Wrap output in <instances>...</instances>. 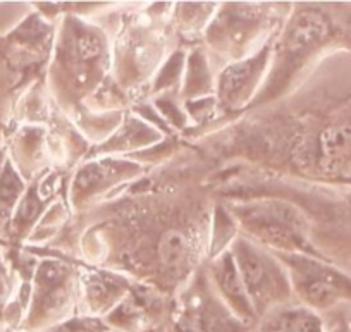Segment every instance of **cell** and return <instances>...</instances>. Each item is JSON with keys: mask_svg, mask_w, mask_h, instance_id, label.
Segmentation results:
<instances>
[{"mask_svg": "<svg viewBox=\"0 0 351 332\" xmlns=\"http://www.w3.org/2000/svg\"><path fill=\"white\" fill-rule=\"evenodd\" d=\"M74 50H76V56L81 57L83 62L99 60L104 54L102 36L95 32H90V29L77 33L76 40H74Z\"/></svg>", "mask_w": 351, "mask_h": 332, "instance_id": "10", "label": "cell"}, {"mask_svg": "<svg viewBox=\"0 0 351 332\" xmlns=\"http://www.w3.org/2000/svg\"><path fill=\"white\" fill-rule=\"evenodd\" d=\"M320 164L326 171H336L351 157V124L329 126L320 133Z\"/></svg>", "mask_w": 351, "mask_h": 332, "instance_id": "6", "label": "cell"}, {"mask_svg": "<svg viewBox=\"0 0 351 332\" xmlns=\"http://www.w3.org/2000/svg\"><path fill=\"white\" fill-rule=\"evenodd\" d=\"M158 259L169 269H180L190 260L191 255V243L183 231H171L164 233L158 241Z\"/></svg>", "mask_w": 351, "mask_h": 332, "instance_id": "8", "label": "cell"}, {"mask_svg": "<svg viewBox=\"0 0 351 332\" xmlns=\"http://www.w3.org/2000/svg\"><path fill=\"white\" fill-rule=\"evenodd\" d=\"M215 277H217L219 287L222 289V293L229 298V301L236 308H241L243 311H248L252 308V301L246 294L245 284H243L241 276H239L238 265H236L232 253H226L215 263Z\"/></svg>", "mask_w": 351, "mask_h": 332, "instance_id": "7", "label": "cell"}, {"mask_svg": "<svg viewBox=\"0 0 351 332\" xmlns=\"http://www.w3.org/2000/svg\"><path fill=\"white\" fill-rule=\"evenodd\" d=\"M245 228L260 241L295 252L305 246V222L302 213L288 203L263 202L239 212Z\"/></svg>", "mask_w": 351, "mask_h": 332, "instance_id": "1", "label": "cell"}, {"mask_svg": "<svg viewBox=\"0 0 351 332\" xmlns=\"http://www.w3.org/2000/svg\"><path fill=\"white\" fill-rule=\"evenodd\" d=\"M231 253L234 257L252 307H258V305L263 307L267 301H272L281 294L282 277L279 276L274 263L260 250L239 239L234 246V252Z\"/></svg>", "mask_w": 351, "mask_h": 332, "instance_id": "2", "label": "cell"}, {"mask_svg": "<svg viewBox=\"0 0 351 332\" xmlns=\"http://www.w3.org/2000/svg\"><path fill=\"white\" fill-rule=\"evenodd\" d=\"M329 33V25L326 18L319 12H303L293 21L286 35V49L289 52H302L322 42Z\"/></svg>", "mask_w": 351, "mask_h": 332, "instance_id": "5", "label": "cell"}, {"mask_svg": "<svg viewBox=\"0 0 351 332\" xmlns=\"http://www.w3.org/2000/svg\"><path fill=\"white\" fill-rule=\"evenodd\" d=\"M263 62H265V54H260L253 59L229 66L222 73L221 84H219L222 100L228 105H238L245 102L248 97V91L253 88L260 71H262Z\"/></svg>", "mask_w": 351, "mask_h": 332, "instance_id": "4", "label": "cell"}, {"mask_svg": "<svg viewBox=\"0 0 351 332\" xmlns=\"http://www.w3.org/2000/svg\"><path fill=\"white\" fill-rule=\"evenodd\" d=\"M19 189H21L19 179H16L11 171H8L0 178V200H12L18 195Z\"/></svg>", "mask_w": 351, "mask_h": 332, "instance_id": "11", "label": "cell"}, {"mask_svg": "<svg viewBox=\"0 0 351 332\" xmlns=\"http://www.w3.org/2000/svg\"><path fill=\"white\" fill-rule=\"evenodd\" d=\"M269 332H324L322 322L306 310H291L279 315Z\"/></svg>", "mask_w": 351, "mask_h": 332, "instance_id": "9", "label": "cell"}, {"mask_svg": "<svg viewBox=\"0 0 351 332\" xmlns=\"http://www.w3.org/2000/svg\"><path fill=\"white\" fill-rule=\"evenodd\" d=\"M350 209H351V198H350Z\"/></svg>", "mask_w": 351, "mask_h": 332, "instance_id": "12", "label": "cell"}, {"mask_svg": "<svg viewBox=\"0 0 351 332\" xmlns=\"http://www.w3.org/2000/svg\"><path fill=\"white\" fill-rule=\"evenodd\" d=\"M286 262L310 307H330L341 296V279L329 269L302 257H286Z\"/></svg>", "mask_w": 351, "mask_h": 332, "instance_id": "3", "label": "cell"}]
</instances>
